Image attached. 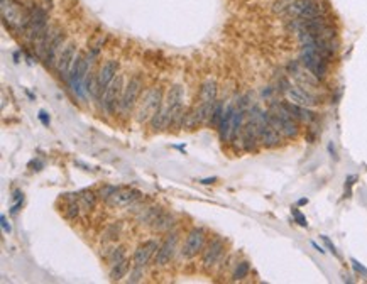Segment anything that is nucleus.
I'll use <instances>...</instances> for the list:
<instances>
[{
    "instance_id": "obj_1",
    "label": "nucleus",
    "mask_w": 367,
    "mask_h": 284,
    "mask_svg": "<svg viewBox=\"0 0 367 284\" xmlns=\"http://www.w3.org/2000/svg\"><path fill=\"white\" fill-rule=\"evenodd\" d=\"M300 63L303 64V68L310 71L315 78L318 80H325L327 71H329V61L318 52L315 44H307L301 46V54H300Z\"/></svg>"
},
{
    "instance_id": "obj_2",
    "label": "nucleus",
    "mask_w": 367,
    "mask_h": 284,
    "mask_svg": "<svg viewBox=\"0 0 367 284\" xmlns=\"http://www.w3.org/2000/svg\"><path fill=\"white\" fill-rule=\"evenodd\" d=\"M157 249H159V246H157L156 240H147V242L141 244V246L135 249L134 257H132V273H130V278H129L130 283L141 281L144 269H146V266L149 264L152 256L157 252Z\"/></svg>"
},
{
    "instance_id": "obj_3",
    "label": "nucleus",
    "mask_w": 367,
    "mask_h": 284,
    "mask_svg": "<svg viewBox=\"0 0 367 284\" xmlns=\"http://www.w3.org/2000/svg\"><path fill=\"white\" fill-rule=\"evenodd\" d=\"M163 107V90L161 88H151L144 95L141 107L137 110V120L141 122H151L154 113Z\"/></svg>"
},
{
    "instance_id": "obj_4",
    "label": "nucleus",
    "mask_w": 367,
    "mask_h": 284,
    "mask_svg": "<svg viewBox=\"0 0 367 284\" xmlns=\"http://www.w3.org/2000/svg\"><path fill=\"white\" fill-rule=\"evenodd\" d=\"M269 112H273L274 115L279 117L281 120V134L288 139H293L298 135V124H296V119H293V115L288 112V108L285 107V103H278L274 102L271 105Z\"/></svg>"
},
{
    "instance_id": "obj_5",
    "label": "nucleus",
    "mask_w": 367,
    "mask_h": 284,
    "mask_svg": "<svg viewBox=\"0 0 367 284\" xmlns=\"http://www.w3.org/2000/svg\"><path fill=\"white\" fill-rule=\"evenodd\" d=\"M122 95H124L122 76H115L103 95V108L108 115H113V113L117 112V108H119V105H120V100H122Z\"/></svg>"
},
{
    "instance_id": "obj_6",
    "label": "nucleus",
    "mask_w": 367,
    "mask_h": 284,
    "mask_svg": "<svg viewBox=\"0 0 367 284\" xmlns=\"http://www.w3.org/2000/svg\"><path fill=\"white\" fill-rule=\"evenodd\" d=\"M91 58H93V56L78 54L76 59H75V64H73L71 75H69V81H71L73 90H75L76 95H80V97H81V83L86 78V75H88Z\"/></svg>"
},
{
    "instance_id": "obj_7",
    "label": "nucleus",
    "mask_w": 367,
    "mask_h": 284,
    "mask_svg": "<svg viewBox=\"0 0 367 284\" xmlns=\"http://www.w3.org/2000/svg\"><path fill=\"white\" fill-rule=\"evenodd\" d=\"M203 246H205V230L202 227H195V229H191L190 234L186 235L181 256L185 257V259H193L195 256H198V252L202 251Z\"/></svg>"
},
{
    "instance_id": "obj_8",
    "label": "nucleus",
    "mask_w": 367,
    "mask_h": 284,
    "mask_svg": "<svg viewBox=\"0 0 367 284\" xmlns=\"http://www.w3.org/2000/svg\"><path fill=\"white\" fill-rule=\"evenodd\" d=\"M117 69H119V61L117 59H110L100 68L98 75H97V83H95V93L97 97H103L105 91H107L108 85L113 81V78L117 75Z\"/></svg>"
},
{
    "instance_id": "obj_9",
    "label": "nucleus",
    "mask_w": 367,
    "mask_h": 284,
    "mask_svg": "<svg viewBox=\"0 0 367 284\" xmlns=\"http://www.w3.org/2000/svg\"><path fill=\"white\" fill-rule=\"evenodd\" d=\"M141 88H142V80L139 76H134L132 80L129 81L127 88L124 90V95H122V100H120V105H119V112L124 117L129 115L130 108H132L135 105V102H137Z\"/></svg>"
},
{
    "instance_id": "obj_10",
    "label": "nucleus",
    "mask_w": 367,
    "mask_h": 284,
    "mask_svg": "<svg viewBox=\"0 0 367 284\" xmlns=\"http://www.w3.org/2000/svg\"><path fill=\"white\" fill-rule=\"evenodd\" d=\"M76 56H78L76 54V46L71 44V42H69L64 49H61L59 56H58V61H56V71H58V75L61 78H64V80L69 78Z\"/></svg>"
},
{
    "instance_id": "obj_11",
    "label": "nucleus",
    "mask_w": 367,
    "mask_h": 284,
    "mask_svg": "<svg viewBox=\"0 0 367 284\" xmlns=\"http://www.w3.org/2000/svg\"><path fill=\"white\" fill-rule=\"evenodd\" d=\"M141 196H142L141 191L134 190V188H119V190L107 200V203L113 208L130 207V205H134L135 202H139Z\"/></svg>"
},
{
    "instance_id": "obj_12",
    "label": "nucleus",
    "mask_w": 367,
    "mask_h": 284,
    "mask_svg": "<svg viewBox=\"0 0 367 284\" xmlns=\"http://www.w3.org/2000/svg\"><path fill=\"white\" fill-rule=\"evenodd\" d=\"M257 129H259V142L264 147H276L281 144V132H278L273 125L268 122V113L262 120L257 122Z\"/></svg>"
},
{
    "instance_id": "obj_13",
    "label": "nucleus",
    "mask_w": 367,
    "mask_h": 284,
    "mask_svg": "<svg viewBox=\"0 0 367 284\" xmlns=\"http://www.w3.org/2000/svg\"><path fill=\"white\" fill-rule=\"evenodd\" d=\"M225 246H224V240L222 239H213L212 242L208 244L207 249L203 251V257H202V266L207 271H210L213 266L220 261V257L224 256Z\"/></svg>"
},
{
    "instance_id": "obj_14",
    "label": "nucleus",
    "mask_w": 367,
    "mask_h": 284,
    "mask_svg": "<svg viewBox=\"0 0 367 284\" xmlns=\"http://www.w3.org/2000/svg\"><path fill=\"white\" fill-rule=\"evenodd\" d=\"M286 97L290 102L301 105V107H312V105L317 103V97H315L312 91H308L307 86H303V85L290 86V88L286 90Z\"/></svg>"
},
{
    "instance_id": "obj_15",
    "label": "nucleus",
    "mask_w": 367,
    "mask_h": 284,
    "mask_svg": "<svg viewBox=\"0 0 367 284\" xmlns=\"http://www.w3.org/2000/svg\"><path fill=\"white\" fill-rule=\"evenodd\" d=\"M240 142H242L244 151L251 152L257 149V144H259V129H257V122L249 119L247 124L244 125L242 135H240Z\"/></svg>"
},
{
    "instance_id": "obj_16",
    "label": "nucleus",
    "mask_w": 367,
    "mask_h": 284,
    "mask_svg": "<svg viewBox=\"0 0 367 284\" xmlns=\"http://www.w3.org/2000/svg\"><path fill=\"white\" fill-rule=\"evenodd\" d=\"M176 242H178V234L173 232L169 234L168 237L163 244L159 246L156 252V257H154V262L156 266H166L169 261H171V257L174 254V249H176Z\"/></svg>"
},
{
    "instance_id": "obj_17",
    "label": "nucleus",
    "mask_w": 367,
    "mask_h": 284,
    "mask_svg": "<svg viewBox=\"0 0 367 284\" xmlns=\"http://www.w3.org/2000/svg\"><path fill=\"white\" fill-rule=\"evenodd\" d=\"M234 112L235 108L232 105H229V107L225 108L224 112V117H222L220 124H218V135H220L222 142H230V132H232V120H234Z\"/></svg>"
},
{
    "instance_id": "obj_18",
    "label": "nucleus",
    "mask_w": 367,
    "mask_h": 284,
    "mask_svg": "<svg viewBox=\"0 0 367 284\" xmlns=\"http://www.w3.org/2000/svg\"><path fill=\"white\" fill-rule=\"evenodd\" d=\"M64 42V34L59 32L56 34L54 37H52V41L49 42V46H47L46 49V54H44V61H46V66H56V59H58V52H61V46H63Z\"/></svg>"
},
{
    "instance_id": "obj_19",
    "label": "nucleus",
    "mask_w": 367,
    "mask_h": 284,
    "mask_svg": "<svg viewBox=\"0 0 367 284\" xmlns=\"http://www.w3.org/2000/svg\"><path fill=\"white\" fill-rule=\"evenodd\" d=\"M285 107L293 115V119H296L300 122H308V124H312L313 120H317V113L310 110L308 107H301V105H296L293 102H286Z\"/></svg>"
},
{
    "instance_id": "obj_20",
    "label": "nucleus",
    "mask_w": 367,
    "mask_h": 284,
    "mask_svg": "<svg viewBox=\"0 0 367 284\" xmlns=\"http://www.w3.org/2000/svg\"><path fill=\"white\" fill-rule=\"evenodd\" d=\"M246 112L247 108H244L242 105H239L234 112V120H232V132H230V142H237L239 137L242 135V129H244V119H246Z\"/></svg>"
},
{
    "instance_id": "obj_21",
    "label": "nucleus",
    "mask_w": 367,
    "mask_h": 284,
    "mask_svg": "<svg viewBox=\"0 0 367 284\" xmlns=\"http://www.w3.org/2000/svg\"><path fill=\"white\" fill-rule=\"evenodd\" d=\"M174 217L168 212H161L159 217L156 218L154 222L151 224V229L157 234H163V232H169V230L174 227Z\"/></svg>"
},
{
    "instance_id": "obj_22",
    "label": "nucleus",
    "mask_w": 367,
    "mask_h": 284,
    "mask_svg": "<svg viewBox=\"0 0 367 284\" xmlns=\"http://www.w3.org/2000/svg\"><path fill=\"white\" fill-rule=\"evenodd\" d=\"M183 100V86L181 85H173L171 88L168 90V97L163 102L166 107V110H171L176 105H180Z\"/></svg>"
},
{
    "instance_id": "obj_23",
    "label": "nucleus",
    "mask_w": 367,
    "mask_h": 284,
    "mask_svg": "<svg viewBox=\"0 0 367 284\" xmlns=\"http://www.w3.org/2000/svg\"><path fill=\"white\" fill-rule=\"evenodd\" d=\"M200 102H207V103H215L217 102V83L208 80L202 85V90H200Z\"/></svg>"
},
{
    "instance_id": "obj_24",
    "label": "nucleus",
    "mask_w": 367,
    "mask_h": 284,
    "mask_svg": "<svg viewBox=\"0 0 367 284\" xmlns=\"http://www.w3.org/2000/svg\"><path fill=\"white\" fill-rule=\"evenodd\" d=\"M310 3H312V0H296V2H293L291 5L283 12V15L296 19V17H300L301 14H303V10L310 5Z\"/></svg>"
},
{
    "instance_id": "obj_25",
    "label": "nucleus",
    "mask_w": 367,
    "mask_h": 284,
    "mask_svg": "<svg viewBox=\"0 0 367 284\" xmlns=\"http://www.w3.org/2000/svg\"><path fill=\"white\" fill-rule=\"evenodd\" d=\"M129 268H130L129 259L125 257V259L120 261L119 264L112 266V269H110V279H112V281H120V279L124 278L125 274H127Z\"/></svg>"
},
{
    "instance_id": "obj_26",
    "label": "nucleus",
    "mask_w": 367,
    "mask_h": 284,
    "mask_svg": "<svg viewBox=\"0 0 367 284\" xmlns=\"http://www.w3.org/2000/svg\"><path fill=\"white\" fill-rule=\"evenodd\" d=\"M161 212H163V208H159V207H152V208L144 210L141 215L137 217L139 224H142V225H149V227H151V224L156 220L157 217H159V213H161Z\"/></svg>"
},
{
    "instance_id": "obj_27",
    "label": "nucleus",
    "mask_w": 367,
    "mask_h": 284,
    "mask_svg": "<svg viewBox=\"0 0 367 284\" xmlns=\"http://www.w3.org/2000/svg\"><path fill=\"white\" fill-rule=\"evenodd\" d=\"M224 103L222 102H218L217 100V103H215V107H213V110H212V117H210V125H213V127H218V124H220V120H222V117H224Z\"/></svg>"
},
{
    "instance_id": "obj_28",
    "label": "nucleus",
    "mask_w": 367,
    "mask_h": 284,
    "mask_svg": "<svg viewBox=\"0 0 367 284\" xmlns=\"http://www.w3.org/2000/svg\"><path fill=\"white\" fill-rule=\"evenodd\" d=\"M97 198H98L97 193H88V191H85V193H83V196H80V198H78V202H80L81 210L88 212L90 208H93L95 200H97Z\"/></svg>"
},
{
    "instance_id": "obj_29",
    "label": "nucleus",
    "mask_w": 367,
    "mask_h": 284,
    "mask_svg": "<svg viewBox=\"0 0 367 284\" xmlns=\"http://www.w3.org/2000/svg\"><path fill=\"white\" fill-rule=\"evenodd\" d=\"M249 271H251V266H249V262H247V261L239 262L237 268H235V271H234V276H232V278H234V281H240V279L247 278Z\"/></svg>"
},
{
    "instance_id": "obj_30",
    "label": "nucleus",
    "mask_w": 367,
    "mask_h": 284,
    "mask_svg": "<svg viewBox=\"0 0 367 284\" xmlns=\"http://www.w3.org/2000/svg\"><path fill=\"white\" fill-rule=\"evenodd\" d=\"M125 259V249L124 247H117L110 251V254H108V264L110 266H115L119 264L120 261Z\"/></svg>"
},
{
    "instance_id": "obj_31",
    "label": "nucleus",
    "mask_w": 367,
    "mask_h": 284,
    "mask_svg": "<svg viewBox=\"0 0 367 284\" xmlns=\"http://www.w3.org/2000/svg\"><path fill=\"white\" fill-rule=\"evenodd\" d=\"M119 190V186H112V185H105V186H102L100 188V190L97 191V196L100 200H103V202H107L108 198H110V196L115 193V191Z\"/></svg>"
},
{
    "instance_id": "obj_32",
    "label": "nucleus",
    "mask_w": 367,
    "mask_h": 284,
    "mask_svg": "<svg viewBox=\"0 0 367 284\" xmlns=\"http://www.w3.org/2000/svg\"><path fill=\"white\" fill-rule=\"evenodd\" d=\"M120 229H122V224L120 222H115V224H112L110 227L107 229V232H105V240H113L119 237L120 234Z\"/></svg>"
},
{
    "instance_id": "obj_33",
    "label": "nucleus",
    "mask_w": 367,
    "mask_h": 284,
    "mask_svg": "<svg viewBox=\"0 0 367 284\" xmlns=\"http://www.w3.org/2000/svg\"><path fill=\"white\" fill-rule=\"evenodd\" d=\"M80 202H78V200H73V202H69L68 203V207H66V217L68 218H76L78 215H80Z\"/></svg>"
},
{
    "instance_id": "obj_34",
    "label": "nucleus",
    "mask_w": 367,
    "mask_h": 284,
    "mask_svg": "<svg viewBox=\"0 0 367 284\" xmlns=\"http://www.w3.org/2000/svg\"><path fill=\"white\" fill-rule=\"evenodd\" d=\"M293 2H296V0H276V2H274V5H273V10L276 12V14L283 15V12H285Z\"/></svg>"
},
{
    "instance_id": "obj_35",
    "label": "nucleus",
    "mask_w": 367,
    "mask_h": 284,
    "mask_svg": "<svg viewBox=\"0 0 367 284\" xmlns=\"http://www.w3.org/2000/svg\"><path fill=\"white\" fill-rule=\"evenodd\" d=\"M291 213H293V217H295V220L298 222V225H301V227H308L307 218H305V215L300 212L298 208H291Z\"/></svg>"
},
{
    "instance_id": "obj_36",
    "label": "nucleus",
    "mask_w": 367,
    "mask_h": 284,
    "mask_svg": "<svg viewBox=\"0 0 367 284\" xmlns=\"http://www.w3.org/2000/svg\"><path fill=\"white\" fill-rule=\"evenodd\" d=\"M351 262H352V268L356 269L357 273H359V274H362V276H367V269L364 268V266L361 264L359 261H357V259H351Z\"/></svg>"
},
{
    "instance_id": "obj_37",
    "label": "nucleus",
    "mask_w": 367,
    "mask_h": 284,
    "mask_svg": "<svg viewBox=\"0 0 367 284\" xmlns=\"http://www.w3.org/2000/svg\"><path fill=\"white\" fill-rule=\"evenodd\" d=\"M320 237H322V240H323V242L327 244V247L330 249V252H332V254L339 257V252H337V249H335V246H334V244H332V240H330L329 237H327V235H320Z\"/></svg>"
},
{
    "instance_id": "obj_38",
    "label": "nucleus",
    "mask_w": 367,
    "mask_h": 284,
    "mask_svg": "<svg viewBox=\"0 0 367 284\" xmlns=\"http://www.w3.org/2000/svg\"><path fill=\"white\" fill-rule=\"evenodd\" d=\"M22 203H24V198L19 200V202H14V205L10 207V215H17V213H19V210L22 208Z\"/></svg>"
},
{
    "instance_id": "obj_39",
    "label": "nucleus",
    "mask_w": 367,
    "mask_h": 284,
    "mask_svg": "<svg viewBox=\"0 0 367 284\" xmlns=\"http://www.w3.org/2000/svg\"><path fill=\"white\" fill-rule=\"evenodd\" d=\"M37 117H39V120L42 122V125H49V115L46 113V110H39Z\"/></svg>"
},
{
    "instance_id": "obj_40",
    "label": "nucleus",
    "mask_w": 367,
    "mask_h": 284,
    "mask_svg": "<svg viewBox=\"0 0 367 284\" xmlns=\"http://www.w3.org/2000/svg\"><path fill=\"white\" fill-rule=\"evenodd\" d=\"M0 222H2V230H3V232H5V234H10V232H12V227L8 225V222H7L5 215L0 217Z\"/></svg>"
},
{
    "instance_id": "obj_41",
    "label": "nucleus",
    "mask_w": 367,
    "mask_h": 284,
    "mask_svg": "<svg viewBox=\"0 0 367 284\" xmlns=\"http://www.w3.org/2000/svg\"><path fill=\"white\" fill-rule=\"evenodd\" d=\"M312 246H313V249H315V251H317V252H320V254H325V249L320 247L317 242H313V240H312Z\"/></svg>"
},
{
    "instance_id": "obj_42",
    "label": "nucleus",
    "mask_w": 367,
    "mask_h": 284,
    "mask_svg": "<svg viewBox=\"0 0 367 284\" xmlns=\"http://www.w3.org/2000/svg\"><path fill=\"white\" fill-rule=\"evenodd\" d=\"M217 178H207V180H200V183L202 185H212V183H215Z\"/></svg>"
},
{
    "instance_id": "obj_43",
    "label": "nucleus",
    "mask_w": 367,
    "mask_h": 284,
    "mask_svg": "<svg viewBox=\"0 0 367 284\" xmlns=\"http://www.w3.org/2000/svg\"><path fill=\"white\" fill-rule=\"evenodd\" d=\"M329 151H330L332 157H337V154H335V149H334V144H329Z\"/></svg>"
},
{
    "instance_id": "obj_44",
    "label": "nucleus",
    "mask_w": 367,
    "mask_h": 284,
    "mask_svg": "<svg viewBox=\"0 0 367 284\" xmlns=\"http://www.w3.org/2000/svg\"><path fill=\"white\" fill-rule=\"evenodd\" d=\"M307 203H308V200H307V198H301L300 202H298V205H307Z\"/></svg>"
},
{
    "instance_id": "obj_45",
    "label": "nucleus",
    "mask_w": 367,
    "mask_h": 284,
    "mask_svg": "<svg viewBox=\"0 0 367 284\" xmlns=\"http://www.w3.org/2000/svg\"><path fill=\"white\" fill-rule=\"evenodd\" d=\"M47 2H49V3H51V0H47Z\"/></svg>"
}]
</instances>
